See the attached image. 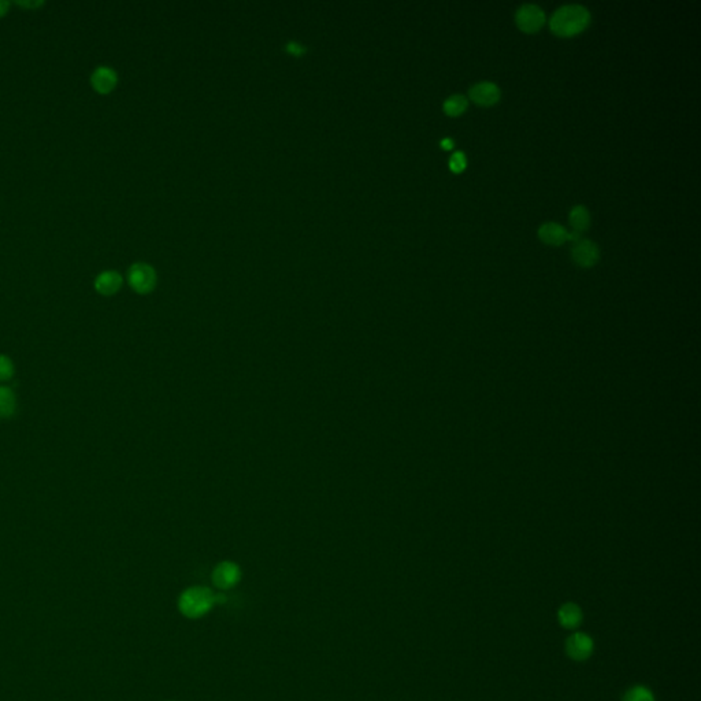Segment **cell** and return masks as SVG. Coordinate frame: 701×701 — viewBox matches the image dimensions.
Returning <instances> with one entry per match:
<instances>
[{"label":"cell","mask_w":701,"mask_h":701,"mask_svg":"<svg viewBox=\"0 0 701 701\" xmlns=\"http://www.w3.org/2000/svg\"><path fill=\"white\" fill-rule=\"evenodd\" d=\"M590 22V12L581 4H566L559 7L549 19L551 30L563 37L581 33Z\"/></svg>","instance_id":"obj_1"},{"label":"cell","mask_w":701,"mask_h":701,"mask_svg":"<svg viewBox=\"0 0 701 701\" xmlns=\"http://www.w3.org/2000/svg\"><path fill=\"white\" fill-rule=\"evenodd\" d=\"M216 603V596L211 589L206 586H192L183 592L179 599L180 612L189 618L198 619L210 612Z\"/></svg>","instance_id":"obj_2"},{"label":"cell","mask_w":701,"mask_h":701,"mask_svg":"<svg viewBox=\"0 0 701 701\" xmlns=\"http://www.w3.org/2000/svg\"><path fill=\"white\" fill-rule=\"evenodd\" d=\"M157 273L152 266L147 263H135L128 271L129 285L135 292L140 295H147L152 292L157 286Z\"/></svg>","instance_id":"obj_3"},{"label":"cell","mask_w":701,"mask_h":701,"mask_svg":"<svg viewBox=\"0 0 701 701\" xmlns=\"http://www.w3.org/2000/svg\"><path fill=\"white\" fill-rule=\"evenodd\" d=\"M515 21L523 32L534 33L538 29H541V26L545 23V12L540 5L526 3L518 8L515 14Z\"/></svg>","instance_id":"obj_4"},{"label":"cell","mask_w":701,"mask_h":701,"mask_svg":"<svg viewBox=\"0 0 701 701\" xmlns=\"http://www.w3.org/2000/svg\"><path fill=\"white\" fill-rule=\"evenodd\" d=\"M241 579V570L233 562H221L213 571V582L218 589L228 590Z\"/></svg>","instance_id":"obj_5"},{"label":"cell","mask_w":701,"mask_h":701,"mask_svg":"<svg viewBox=\"0 0 701 701\" xmlns=\"http://www.w3.org/2000/svg\"><path fill=\"white\" fill-rule=\"evenodd\" d=\"M566 652L577 662L586 660L593 654V640L585 633H575L567 639Z\"/></svg>","instance_id":"obj_6"},{"label":"cell","mask_w":701,"mask_h":701,"mask_svg":"<svg viewBox=\"0 0 701 701\" xmlns=\"http://www.w3.org/2000/svg\"><path fill=\"white\" fill-rule=\"evenodd\" d=\"M571 253H573V259L579 266H585V267L596 264L600 257V249H599L597 244L588 238H581V240L575 241V244L571 249Z\"/></svg>","instance_id":"obj_7"},{"label":"cell","mask_w":701,"mask_h":701,"mask_svg":"<svg viewBox=\"0 0 701 701\" xmlns=\"http://www.w3.org/2000/svg\"><path fill=\"white\" fill-rule=\"evenodd\" d=\"M470 99L481 106H492L500 99V89L494 82L481 81L470 88Z\"/></svg>","instance_id":"obj_8"},{"label":"cell","mask_w":701,"mask_h":701,"mask_svg":"<svg viewBox=\"0 0 701 701\" xmlns=\"http://www.w3.org/2000/svg\"><path fill=\"white\" fill-rule=\"evenodd\" d=\"M117 81H118L117 73L113 69L104 67V66L97 67L93 71L92 77H91L92 87L99 93H108V92H111L115 88Z\"/></svg>","instance_id":"obj_9"},{"label":"cell","mask_w":701,"mask_h":701,"mask_svg":"<svg viewBox=\"0 0 701 701\" xmlns=\"http://www.w3.org/2000/svg\"><path fill=\"white\" fill-rule=\"evenodd\" d=\"M122 286V277L117 271H103L95 281L96 290L103 296H111L117 293Z\"/></svg>","instance_id":"obj_10"},{"label":"cell","mask_w":701,"mask_h":701,"mask_svg":"<svg viewBox=\"0 0 701 701\" xmlns=\"http://www.w3.org/2000/svg\"><path fill=\"white\" fill-rule=\"evenodd\" d=\"M538 235L540 238L547 242V244H552V245H559V244H563L567 237H568V232L567 229L560 225V224H556V222H545L538 229Z\"/></svg>","instance_id":"obj_11"},{"label":"cell","mask_w":701,"mask_h":701,"mask_svg":"<svg viewBox=\"0 0 701 701\" xmlns=\"http://www.w3.org/2000/svg\"><path fill=\"white\" fill-rule=\"evenodd\" d=\"M559 622L564 629L573 630L577 629L582 622V611L581 608L574 603H566L560 607L558 614Z\"/></svg>","instance_id":"obj_12"},{"label":"cell","mask_w":701,"mask_h":701,"mask_svg":"<svg viewBox=\"0 0 701 701\" xmlns=\"http://www.w3.org/2000/svg\"><path fill=\"white\" fill-rule=\"evenodd\" d=\"M570 224L578 233L586 231L590 225V214L585 206H575L570 211Z\"/></svg>","instance_id":"obj_13"},{"label":"cell","mask_w":701,"mask_h":701,"mask_svg":"<svg viewBox=\"0 0 701 701\" xmlns=\"http://www.w3.org/2000/svg\"><path fill=\"white\" fill-rule=\"evenodd\" d=\"M16 411V398L15 393L7 388H0V418H10Z\"/></svg>","instance_id":"obj_14"},{"label":"cell","mask_w":701,"mask_h":701,"mask_svg":"<svg viewBox=\"0 0 701 701\" xmlns=\"http://www.w3.org/2000/svg\"><path fill=\"white\" fill-rule=\"evenodd\" d=\"M468 100L466 96L463 95H452L450 96L446 102H444V110L448 115H452V117H457V115H461L462 113H465V110L468 108Z\"/></svg>","instance_id":"obj_15"},{"label":"cell","mask_w":701,"mask_h":701,"mask_svg":"<svg viewBox=\"0 0 701 701\" xmlns=\"http://www.w3.org/2000/svg\"><path fill=\"white\" fill-rule=\"evenodd\" d=\"M623 701H655L652 692L645 687H634L625 695Z\"/></svg>","instance_id":"obj_16"},{"label":"cell","mask_w":701,"mask_h":701,"mask_svg":"<svg viewBox=\"0 0 701 701\" xmlns=\"http://www.w3.org/2000/svg\"><path fill=\"white\" fill-rule=\"evenodd\" d=\"M14 376V365L5 355H0V381H8Z\"/></svg>","instance_id":"obj_17"},{"label":"cell","mask_w":701,"mask_h":701,"mask_svg":"<svg viewBox=\"0 0 701 701\" xmlns=\"http://www.w3.org/2000/svg\"><path fill=\"white\" fill-rule=\"evenodd\" d=\"M466 165H468V159H466L463 152L458 151V152L452 154V157L450 159V168L452 169V172L461 173V172H463L466 169Z\"/></svg>","instance_id":"obj_18"},{"label":"cell","mask_w":701,"mask_h":701,"mask_svg":"<svg viewBox=\"0 0 701 701\" xmlns=\"http://www.w3.org/2000/svg\"><path fill=\"white\" fill-rule=\"evenodd\" d=\"M285 51L293 56H303L306 54V47L301 45L300 43H296V41H289L286 45H285Z\"/></svg>","instance_id":"obj_19"},{"label":"cell","mask_w":701,"mask_h":701,"mask_svg":"<svg viewBox=\"0 0 701 701\" xmlns=\"http://www.w3.org/2000/svg\"><path fill=\"white\" fill-rule=\"evenodd\" d=\"M441 147H443V148H446V150H451V148L454 147V140H452V139H450V137L444 139V140L441 141Z\"/></svg>","instance_id":"obj_20"},{"label":"cell","mask_w":701,"mask_h":701,"mask_svg":"<svg viewBox=\"0 0 701 701\" xmlns=\"http://www.w3.org/2000/svg\"><path fill=\"white\" fill-rule=\"evenodd\" d=\"M7 8H8V3L0 0V16H3L7 12Z\"/></svg>","instance_id":"obj_21"}]
</instances>
